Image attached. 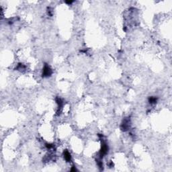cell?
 <instances>
[{
  "mask_svg": "<svg viewBox=\"0 0 172 172\" xmlns=\"http://www.w3.org/2000/svg\"><path fill=\"white\" fill-rule=\"evenodd\" d=\"M52 74V70L49 65H45L43 68V71H42V76L43 77H49Z\"/></svg>",
  "mask_w": 172,
  "mask_h": 172,
  "instance_id": "6da1fadb",
  "label": "cell"
},
{
  "mask_svg": "<svg viewBox=\"0 0 172 172\" xmlns=\"http://www.w3.org/2000/svg\"><path fill=\"white\" fill-rule=\"evenodd\" d=\"M108 145L106 144V143H103L102 146H101V149L100 151V157H103L106 154L108 153Z\"/></svg>",
  "mask_w": 172,
  "mask_h": 172,
  "instance_id": "7a4b0ae2",
  "label": "cell"
},
{
  "mask_svg": "<svg viewBox=\"0 0 172 172\" xmlns=\"http://www.w3.org/2000/svg\"><path fill=\"white\" fill-rule=\"evenodd\" d=\"M121 128L124 131H126L129 128V120H128V119H125L124 120V122H122V125H121Z\"/></svg>",
  "mask_w": 172,
  "mask_h": 172,
  "instance_id": "3957f363",
  "label": "cell"
},
{
  "mask_svg": "<svg viewBox=\"0 0 172 172\" xmlns=\"http://www.w3.org/2000/svg\"><path fill=\"white\" fill-rule=\"evenodd\" d=\"M63 155H64L65 159V160L67 161H71V154H70V153L69 151H67V150L65 151L64 153H63Z\"/></svg>",
  "mask_w": 172,
  "mask_h": 172,
  "instance_id": "277c9868",
  "label": "cell"
},
{
  "mask_svg": "<svg viewBox=\"0 0 172 172\" xmlns=\"http://www.w3.org/2000/svg\"><path fill=\"white\" fill-rule=\"evenodd\" d=\"M157 100V99L155 97H151L149 99V101L150 104H155V103H156Z\"/></svg>",
  "mask_w": 172,
  "mask_h": 172,
  "instance_id": "5b68a950",
  "label": "cell"
},
{
  "mask_svg": "<svg viewBox=\"0 0 172 172\" xmlns=\"http://www.w3.org/2000/svg\"><path fill=\"white\" fill-rule=\"evenodd\" d=\"M66 3H67V4H71L73 3V1H66Z\"/></svg>",
  "mask_w": 172,
  "mask_h": 172,
  "instance_id": "8992f818",
  "label": "cell"
}]
</instances>
